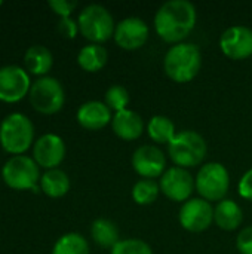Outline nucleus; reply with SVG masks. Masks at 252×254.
Segmentation results:
<instances>
[{
  "mask_svg": "<svg viewBox=\"0 0 252 254\" xmlns=\"http://www.w3.org/2000/svg\"><path fill=\"white\" fill-rule=\"evenodd\" d=\"M195 186L202 199L208 202H220L226 199L230 186V176L221 162H208L201 167Z\"/></svg>",
  "mask_w": 252,
  "mask_h": 254,
  "instance_id": "nucleus-6",
  "label": "nucleus"
},
{
  "mask_svg": "<svg viewBox=\"0 0 252 254\" xmlns=\"http://www.w3.org/2000/svg\"><path fill=\"white\" fill-rule=\"evenodd\" d=\"M110 254H153L151 247L138 238L120 240L111 250Z\"/></svg>",
  "mask_w": 252,
  "mask_h": 254,
  "instance_id": "nucleus-27",
  "label": "nucleus"
},
{
  "mask_svg": "<svg viewBox=\"0 0 252 254\" xmlns=\"http://www.w3.org/2000/svg\"><path fill=\"white\" fill-rule=\"evenodd\" d=\"M79 31L92 43L101 45L114 36L116 22L113 15L102 4H88L79 13Z\"/></svg>",
  "mask_w": 252,
  "mask_h": 254,
  "instance_id": "nucleus-4",
  "label": "nucleus"
},
{
  "mask_svg": "<svg viewBox=\"0 0 252 254\" xmlns=\"http://www.w3.org/2000/svg\"><path fill=\"white\" fill-rule=\"evenodd\" d=\"M1 177L4 183L12 189H31L34 192H39V182L42 179L37 162L24 155H16L7 159L1 168Z\"/></svg>",
  "mask_w": 252,
  "mask_h": 254,
  "instance_id": "nucleus-7",
  "label": "nucleus"
},
{
  "mask_svg": "<svg viewBox=\"0 0 252 254\" xmlns=\"http://www.w3.org/2000/svg\"><path fill=\"white\" fill-rule=\"evenodd\" d=\"M146 128H147L149 137L157 144H169L177 135L175 124L168 116H163V115L153 116L149 121Z\"/></svg>",
  "mask_w": 252,
  "mask_h": 254,
  "instance_id": "nucleus-23",
  "label": "nucleus"
},
{
  "mask_svg": "<svg viewBox=\"0 0 252 254\" xmlns=\"http://www.w3.org/2000/svg\"><path fill=\"white\" fill-rule=\"evenodd\" d=\"M64 101L65 94L62 85L55 77L43 76L30 88V103L43 115H53L59 112L64 106Z\"/></svg>",
  "mask_w": 252,
  "mask_h": 254,
  "instance_id": "nucleus-8",
  "label": "nucleus"
},
{
  "mask_svg": "<svg viewBox=\"0 0 252 254\" xmlns=\"http://www.w3.org/2000/svg\"><path fill=\"white\" fill-rule=\"evenodd\" d=\"M178 220L183 229L189 232H203L214 223V207L202 198H190L181 205Z\"/></svg>",
  "mask_w": 252,
  "mask_h": 254,
  "instance_id": "nucleus-9",
  "label": "nucleus"
},
{
  "mask_svg": "<svg viewBox=\"0 0 252 254\" xmlns=\"http://www.w3.org/2000/svg\"><path fill=\"white\" fill-rule=\"evenodd\" d=\"M150 30L144 19L138 16H128L116 24L114 42L125 51H137L149 40Z\"/></svg>",
  "mask_w": 252,
  "mask_h": 254,
  "instance_id": "nucleus-13",
  "label": "nucleus"
},
{
  "mask_svg": "<svg viewBox=\"0 0 252 254\" xmlns=\"http://www.w3.org/2000/svg\"><path fill=\"white\" fill-rule=\"evenodd\" d=\"M202 54L195 43H177L168 49L163 58L166 76L177 83L192 82L201 71Z\"/></svg>",
  "mask_w": 252,
  "mask_h": 254,
  "instance_id": "nucleus-2",
  "label": "nucleus"
},
{
  "mask_svg": "<svg viewBox=\"0 0 252 254\" xmlns=\"http://www.w3.org/2000/svg\"><path fill=\"white\" fill-rule=\"evenodd\" d=\"M220 49L230 60H247L252 55V30L245 25H232L220 36Z\"/></svg>",
  "mask_w": 252,
  "mask_h": 254,
  "instance_id": "nucleus-12",
  "label": "nucleus"
},
{
  "mask_svg": "<svg viewBox=\"0 0 252 254\" xmlns=\"http://www.w3.org/2000/svg\"><path fill=\"white\" fill-rule=\"evenodd\" d=\"M236 249L241 254H252V226L244 228L236 237Z\"/></svg>",
  "mask_w": 252,
  "mask_h": 254,
  "instance_id": "nucleus-28",
  "label": "nucleus"
},
{
  "mask_svg": "<svg viewBox=\"0 0 252 254\" xmlns=\"http://www.w3.org/2000/svg\"><path fill=\"white\" fill-rule=\"evenodd\" d=\"M24 63L31 74H46L53 64L50 51L43 45H33L24 55Z\"/></svg>",
  "mask_w": 252,
  "mask_h": 254,
  "instance_id": "nucleus-20",
  "label": "nucleus"
},
{
  "mask_svg": "<svg viewBox=\"0 0 252 254\" xmlns=\"http://www.w3.org/2000/svg\"><path fill=\"white\" fill-rule=\"evenodd\" d=\"M92 240L104 249H113L120 241L117 225L108 219H97L91 226Z\"/></svg>",
  "mask_w": 252,
  "mask_h": 254,
  "instance_id": "nucleus-22",
  "label": "nucleus"
},
{
  "mask_svg": "<svg viewBox=\"0 0 252 254\" xmlns=\"http://www.w3.org/2000/svg\"><path fill=\"white\" fill-rule=\"evenodd\" d=\"M52 254H89V244L80 234L70 232L58 238Z\"/></svg>",
  "mask_w": 252,
  "mask_h": 254,
  "instance_id": "nucleus-24",
  "label": "nucleus"
},
{
  "mask_svg": "<svg viewBox=\"0 0 252 254\" xmlns=\"http://www.w3.org/2000/svg\"><path fill=\"white\" fill-rule=\"evenodd\" d=\"M31 83L28 73L18 65H4L0 68V100L16 103L30 92Z\"/></svg>",
  "mask_w": 252,
  "mask_h": 254,
  "instance_id": "nucleus-11",
  "label": "nucleus"
},
{
  "mask_svg": "<svg viewBox=\"0 0 252 254\" xmlns=\"http://www.w3.org/2000/svg\"><path fill=\"white\" fill-rule=\"evenodd\" d=\"M33 155L39 167L53 170L65 158L64 140L56 134H45L34 143Z\"/></svg>",
  "mask_w": 252,
  "mask_h": 254,
  "instance_id": "nucleus-15",
  "label": "nucleus"
},
{
  "mask_svg": "<svg viewBox=\"0 0 252 254\" xmlns=\"http://www.w3.org/2000/svg\"><path fill=\"white\" fill-rule=\"evenodd\" d=\"M113 132L125 141H134L140 138L144 132V121L134 110H122L114 113L111 121Z\"/></svg>",
  "mask_w": 252,
  "mask_h": 254,
  "instance_id": "nucleus-17",
  "label": "nucleus"
},
{
  "mask_svg": "<svg viewBox=\"0 0 252 254\" xmlns=\"http://www.w3.org/2000/svg\"><path fill=\"white\" fill-rule=\"evenodd\" d=\"M239 195L247 201H252V168L242 176L239 182Z\"/></svg>",
  "mask_w": 252,
  "mask_h": 254,
  "instance_id": "nucleus-31",
  "label": "nucleus"
},
{
  "mask_svg": "<svg viewBox=\"0 0 252 254\" xmlns=\"http://www.w3.org/2000/svg\"><path fill=\"white\" fill-rule=\"evenodd\" d=\"M108 61V52L102 45L91 43L83 46L77 54V63L79 65L89 73H97L101 68L105 67Z\"/></svg>",
  "mask_w": 252,
  "mask_h": 254,
  "instance_id": "nucleus-19",
  "label": "nucleus"
},
{
  "mask_svg": "<svg viewBox=\"0 0 252 254\" xmlns=\"http://www.w3.org/2000/svg\"><path fill=\"white\" fill-rule=\"evenodd\" d=\"M132 168L140 177L154 180L166 171V156L153 144L140 146L132 155Z\"/></svg>",
  "mask_w": 252,
  "mask_h": 254,
  "instance_id": "nucleus-14",
  "label": "nucleus"
},
{
  "mask_svg": "<svg viewBox=\"0 0 252 254\" xmlns=\"http://www.w3.org/2000/svg\"><path fill=\"white\" fill-rule=\"evenodd\" d=\"M160 193L159 183L151 179H141L132 188V199L138 205H150L153 204Z\"/></svg>",
  "mask_w": 252,
  "mask_h": 254,
  "instance_id": "nucleus-25",
  "label": "nucleus"
},
{
  "mask_svg": "<svg viewBox=\"0 0 252 254\" xmlns=\"http://www.w3.org/2000/svg\"><path fill=\"white\" fill-rule=\"evenodd\" d=\"M58 31L67 37V39H74L79 33V24L73 18H61L58 21Z\"/></svg>",
  "mask_w": 252,
  "mask_h": 254,
  "instance_id": "nucleus-30",
  "label": "nucleus"
},
{
  "mask_svg": "<svg viewBox=\"0 0 252 254\" xmlns=\"http://www.w3.org/2000/svg\"><path fill=\"white\" fill-rule=\"evenodd\" d=\"M242 220H244V213L238 202L227 198L217 202L214 208V223L221 231H227V232L236 231L242 225Z\"/></svg>",
  "mask_w": 252,
  "mask_h": 254,
  "instance_id": "nucleus-18",
  "label": "nucleus"
},
{
  "mask_svg": "<svg viewBox=\"0 0 252 254\" xmlns=\"http://www.w3.org/2000/svg\"><path fill=\"white\" fill-rule=\"evenodd\" d=\"M198 21V12L189 0H169L163 3L154 15V28L157 36L166 43H183L193 31Z\"/></svg>",
  "mask_w": 252,
  "mask_h": 254,
  "instance_id": "nucleus-1",
  "label": "nucleus"
},
{
  "mask_svg": "<svg viewBox=\"0 0 252 254\" xmlns=\"http://www.w3.org/2000/svg\"><path fill=\"white\" fill-rule=\"evenodd\" d=\"M77 122L82 128L89 131H100L111 124V110L102 101L83 103L77 110Z\"/></svg>",
  "mask_w": 252,
  "mask_h": 254,
  "instance_id": "nucleus-16",
  "label": "nucleus"
},
{
  "mask_svg": "<svg viewBox=\"0 0 252 254\" xmlns=\"http://www.w3.org/2000/svg\"><path fill=\"white\" fill-rule=\"evenodd\" d=\"M208 153L205 138L196 131H181L168 144L169 159L180 168H193L201 165Z\"/></svg>",
  "mask_w": 252,
  "mask_h": 254,
  "instance_id": "nucleus-3",
  "label": "nucleus"
},
{
  "mask_svg": "<svg viewBox=\"0 0 252 254\" xmlns=\"http://www.w3.org/2000/svg\"><path fill=\"white\" fill-rule=\"evenodd\" d=\"M104 103L110 110H114V113L126 110L131 103L129 91L122 85H113L105 91Z\"/></svg>",
  "mask_w": 252,
  "mask_h": 254,
  "instance_id": "nucleus-26",
  "label": "nucleus"
},
{
  "mask_svg": "<svg viewBox=\"0 0 252 254\" xmlns=\"http://www.w3.org/2000/svg\"><path fill=\"white\" fill-rule=\"evenodd\" d=\"M50 9L61 18H68L71 12L77 7V1L71 0H49Z\"/></svg>",
  "mask_w": 252,
  "mask_h": 254,
  "instance_id": "nucleus-29",
  "label": "nucleus"
},
{
  "mask_svg": "<svg viewBox=\"0 0 252 254\" xmlns=\"http://www.w3.org/2000/svg\"><path fill=\"white\" fill-rule=\"evenodd\" d=\"M0 4H1V0H0Z\"/></svg>",
  "mask_w": 252,
  "mask_h": 254,
  "instance_id": "nucleus-32",
  "label": "nucleus"
},
{
  "mask_svg": "<svg viewBox=\"0 0 252 254\" xmlns=\"http://www.w3.org/2000/svg\"><path fill=\"white\" fill-rule=\"evenodd\" d=\"M40 188L45 195L50 198H61L70 190V179L62 170H48L40 179Z\"/></svg>",
  "mask_w": 252,
  "mask_h": 254,
  "instance_id": "nucleus-21",
  "label": "nucleus"
},
{
  "mask_svg": "<svg viewBox=\"0 0 252 254\" xmlns=\"http://www.w3.org/2000/svg\"><path fill=\"white\" fill-rule=\"evenodd\" d=\"M34 127L22 113H10L0 124V144L12 155L24 153L33 143Z\"/></svg>",
  "mask_w": 252,
  "mask_h": 254,
  "instance_id": "nucleus-5",
  "label": "nucleus"
},
{
  "mask_svg": "<svg viewBox=\"0 0 252 254\" xmlns=\"http://www.w3.org/2000/svg\"><path fill=\"white\" fill-rule=\"evenodd\" d=\"M160 192L174 202H186L192 198L195 186V179L186 168L171 167L168 168L159 180Z\"/></svg>",
  "mask_w": 252,
  "mask_h": 254,
  "instance_id": "nucleus-10",
  "label": "nucleus"
}]
</instances>
